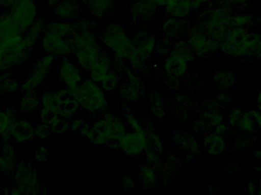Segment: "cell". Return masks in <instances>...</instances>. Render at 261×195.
<instances>
[{
    "label": "cell",
    "instance_id": "obj_28",
    "mask_svg": "<svg viewBox=\"0 0 261 195\" xmlns=\"http://www.w3.org/2000/svg\"><path fill=\"white\" fill-rule=\"evenodd\" d=\"M99 85L107 93H112L117 90L119 87V76L118 72L113 70Z\"/></svg>",
    "mask_w": 261,
    "mask_h": 195
},
{
    "label": "cell",
    "instance_id": "obj_41",
    "mask_svg": "<svg viewBox=\"0 0 261 195\" xmlns=\"http://www.w3.org/2000/svg\"><path fill=\"white\" fill-rule=\"evenodd\" d=\"M78 1L81 2V3H84V1H85V0H78Z\"/></svg>",
    "mask_w": 261,
    "mask_h": 195
},
{
    "label": "cell",
    "instance_id": "obj_31",
    "mask_svg": "<svg viewBox=\"0 0 261 195\" xmlns=\"http://www.w3.org/2000/svg\"><path fill=\"white\" fill-rule=\"evenodd\" d=\"M124 118L126 126L130 127L132 130L137 132L144 131V128L141 121L130 110H124Z\"/></svg>",
    "mask_w": 261,
    "mask_h": 195
},
{
    "label": "cell",
    "instance_id": "obj_42",
    "mask_svg": "<svg viewBox=\"0 0 261 195\" xmlns=\"http://www.w3.org/2000/svg\"><path fill=\"white\" fill-rule=\"evenodd\" d=\"M116 1H119V0H116Z\"/></svg>",
    "mask_w": 261,
    "mask_h": 195
},
{
    "label": "cell",
    "instance_id": "obj_9",
    "mask_svg": "<svg viewBox=\"0 0 261 195\" xmlns=\"http://www.w3.org/2000/svg\"><path fill=\"white\" fill-rule=\"evenodd\" d=\"M59 59L57 65L58 80L65 88L73 89L77 87L84 79L82 69L70 56Z\"/></svg>",
    "mask_w": 261,
    "mask_h": 195
},
{
    "label": "cell",
    "instance_id": "obj_39",
    "mask_svg": "<svg viewBox=\"0 0 261 195\" xmlns=\"http://www.w3.org/2000/svg\"><path fill=\"white\" fill-rule=\"evenodd\" d=\"M154 1L160 8H164L170 0H154Z\"/></svg>",
    "mask_w": 261,
    "mask_h": 195
},
{
    "label": "cell",
    "instance_id": "obj_23",
    "mask_svg": "<svg viewBox=\"0 0 261 195\" xmlns=\"http://www.w3.org/2000/svg\"><path fill=\"white\" fill-rule=\"evenodd\" d=\"M187 43L193 53H196L197 55H203L211 47L210 41H208V39L200 32L196 30H191L190 35H189L188 40H187Z\"/></svg>",
    "mask_w": 261,
    "mask_h": 195
},
{
    "label": "cell",
    "instance_id": "obj_1",
    "mask_svg": "<svg viewBox=\"0 0 261 195\" xmlns=\"http://www.w3.org/2000/svg\"><path fill=\"white\" fill-rule=\"evenodd\" d=\"M126 133L125 121L113 114L105 112L101 118L90 124L82 136L96 146L109 145L118 141Z\"/></svg>",
    "mask_w": 261,
    "mask_h": 195
},
{
    "label": "cell",
    "instance_id": "obj_36",
    "mask_svg": "<svg viewBox=\"0 0 261 195\" xmlns=\"http://www.w3.org/2000/svg\"><path fill=\"white\" fill-rule=\"evenodd\" d=\"M136 182L135 179L130 176H125L122 178V189L125 190V191H130L135 188Z\"/></svg>",
    "mask_w": 261,
    "mask_h": 195
},
{
    "label": "cell",
    "instance_id": "obj_3",
    "mask_svg": "<svg viewBox=\"0 0 261 195\" xmlns=\"http://www.w3.org/2000/svg\"><path fill=\"white\" fill-rule=\"evenodd\" d=\"M99 41L113 59L128 61L135 50L132 38L127 35L125 27L116 22H110L99 33Z\"/></svg>",
    "mask_w": 261,
    "mask_h": 195
},
{
    "label": "cell",
    "instance_id": "obj_37",
    "mask_svg": "<svg viewBox=\"0 0 261 195\" xmlns=\"http://www.w3.org/2000/svg\"><path fill=\"white\" fill-rule=\"evenodd\" d=\"M18 0H0V9L8 11L14 6Z\"/></svg>",
    "mask_w": 261,
    "mask_h": 195
},
{
    "label": "cell",
    "instance_id": "obj_19",
    "mask_svg": "<svg viewBox=\"0 0 261 195\" xmlns=\"http://www.w3.org/2000/svg\"><path fill=\"white\" fill-rule=\"evenodd\" d=\"M41 94L38 91L23 92L18 99L16 107L18 113L32 114L39 110Z\"/></svg>",
    "mask_w": 261,
    "mask_h": 195
},
{
    "label": "cell",
    "instance_id": "obj_25",
    "mask_svg": "<svg viewBox=\"0 0 261 195\" xmlns=\"http://www.w3.org/2000/svg\"><path fill=\"white\" fill-rule=\"evenodd\" d=\"M193 11L190 0H181L173 6L164 8V12L169 17L184 19Z\"/></svg>",
    "mask_w": 261,
    "mask_h": 195
},
{
    "label": "cell",
    "instance_id": "obj_8",
    "mask_svg": "<svg viewBox=\"0 0 261 195\" xmlns=\"http://www.w3.org/2000/svg\"><path fill=\"white\" fill-rule=\"evenodd\" d=\"M76 35L70 38H65L45 30L40 41L41 48L44 53L53 55L57 59L70 56L73 55L76 49L75 47Z\"/></svg>",
    "mask_w": 261,
    "mask_h": 195
},
{
    "label": "cell",
    "instance_id": "obj_10",
    "mask_svg": "<svg viewBox=\"0 0 261 195\" xmlns=\"http://www.w3.org/2000/svg\"><path fill=\"white\" fill-rule=\"evenodd\" d=\"M147 146L148 138L145 129L141 132L126 131L118 141V148L129 156H139L144 154Z\"/></svg>",
    "mask_w": 261,
    "mask_h": 195
},
{
    "label": "cell",
    "instance_id": "obj_16",
    "mask_svg": "<svg viewBox=\"0 0 261 195\" xmlns=\"http://www.w3.org/2000/svg\"><path fill=\"white\" fill-rule=\"evenodd\" d=\"M107 52L105 49L99 50L76 49L73 55L74 56V61L79 67L83 70L89 72L99 64Z\"/></svg>",
    "mask_w": 261,
    "mask_h": 195
},
{
    "label": "cell",
    "instance_id": "obj_11",
    "mask_svg": "<svg viewBox=\"0 0 261 195\" xmlns=\"http://www.w3.org/2000/svg\"><path fill=\"white\" fill-rule=\"evenodd\" d=\"M159 9L154 0H133L130 5V19L135 23L150 21Z\"/></svg>",
    "mask_w": 261,
    "mask_h": 195
},
{
    "label": "cell",
    "instance_id": "obj_32",
    "mask_svg": "<svg viewBox=\"0 0 261 195\" xmlns=\"http://www.w3.org/2000/svg\"><path fill=\"white\" fill-rule=\"evenodd\" d=\"M151 110L156 118H161L165 116V104L162 98L153 96L151 100Z\"/></svg>",
    "mask_w": 261,
    "mask_h": 195
},
{
    "label": "cell",
    "instance_id": "obj_40",
    "mask_svg": "<svg viewBox=\"0 0 261 195\" xmlns=\"http://www.w3.org/2000/svg\"><path fill=\"white\" fill-rule=\"evenodd\" d=\"M47 5L50 7H55V6L58 4V3H61L62 0H47Z\"/></svg>",
    "mask_w": 261,
    "mask_h": 195
},
{
    "label": "cell",
    "instance_id": "obj_15",
    "mask_svg": "<svg viewBox=\"0 0 261 195\" xmlns=\"http://www.w3.org/2000/svg\"><path fill=\"white\" fill-rule=\"evenodd\" d=\"M87 11L96 20H104L115 13L116 0H85Z\"/></svg>",
    "mask_w": 261,
    "mask_h": 195
},
{
    "label": "cell",
    "instance_id": "obj_33",
    "mask_svg": "<svg viewBox=\"0 0 261 195\" xmlns=\"http://www.w3.org/2000/svg\"><path fill=\"white\" fill-rule=\"evenodd\" d=\"M50 156L48 149L45 146H40L35 150L33 156H32V161L35 164H41L45 162L48 159Z\"/></svg>",
    "mask_w": 261,
    "mask_h": 195
},
{
    "label": "cell",
    "instance_id": "obj_27",
    "mask_svg": "<svg viewBox=\"0 0 261 195\" xmlns=\"http://www.w3.org/2000/svg\"><path fill=\"white\" fill-rule=\"evenodd\" d=\"M172 136H173L175 144L179 150L190 152V153L195 150L196 142L193 141V138L188 133L181 131V130H176L174 133H173Z\"/></svg>",
    "mask_w": 261,
    "mask_h": 195
},
{
    "label": "cell",
    "instance_id": "obj_5",
    "mask_svg": "<svg viewBox=\"0 0 261 195\" xmlns=\"http://www.w3.org/2000/svg\"><path fill=\"white\" fill-rule=\"evenodd\" d=\"M164 62V70L170 77L178 78L185 76L188 70L189 63L192 61L193 52L187 41L180 39L172 44L171 50Z\"/></svg>",
    "mask_w": 261,
    "mask_h": 195
},
{
    "label": "cell",
    "instance_id": "obj_7",
    "mask_svg": "<svg viewBox=\"0 0 261 195\" xmlns=\"http://www.w3.org/2000/svg\"><path fill=\"white\" fill-rule=\"evenodd\" d=\"M17 29L25 33L38 18V8L34 0H18L7 11Z\"/></svg>",
    "mask_w": 261,
    "mask_h": 195
},
{
    "label": "cell",
    "instance_id": "obj_21",
    "mask_svg": "<svg viewBox=\"0 0 261 195\" xmlns=\"http://www.w3.org/2000/svg\"><path fill=\"white\" fill-rule=\"evenodd\" d=\"M45 30L65 38L73 37L76 33L73 22L61 21V20L58 19L53 20L50 22H47Z\"/></svg>",
    "mask_w": 261,
    "mask_h": 195
},
{
    "label": "cell",
    "instance_id": "obj_6",
    "mask_svg": "<svg viewBox=\"0 0 261 195\" xmlns=\"http://www.w3.org/2000/svg\"><path fill=\"white\" fill-rule=\"evenodd\" d=\"M57 58L49 53H44L38 58L30 69L27 77L20 86V92L38 91L45 83L53 70Z\"/></svg>",
    "mask_w": 261,
    "mask_h": 195
},
{
    "label": "cell",
    "instance_id": "obj_35",
    "mask_svg": "<svg viewBox=\"0 0 261 195\" xmlns=\"http://www.w3.org/2000/svg\"><path fill=\"white\" fill-rule=\"evenodd\" d=\"M171 44H170V40L166 38L162 41H160L159 42H156L155 50L161 54H166V53L168 54L171 50Z\"/></svg>",
    "mask_w": 261,
    "mask_h": 195
},
{
    "label": "cell",
    "instance_id": "obj_24",
    "mask_svg": "<svg viewBox=\"0 0 261 195\" xmlns=\"http://www.w3.org/2000/svg\"><path fill=\"white\" fill-rule=\"evenodd\" d=\"M19 83L10 71L0 73V97L13 95L20 91Z\"/></svg>",
    "mask_w": 261,
    "mask_h": 195
},
{
    "label": "cell",
    "instance_id": "obj_14",
    "mask_svg": "<svg viewBox=\"0 0 261 195\" xmlns=\"http://www.w3.org/2000/svg\"><path fill=\"white\" fill-rule=\"evenodd\" d=\"M81 2L78 0H62L54 7L56 19L73 22L81 17Z\"/></svg>",
    "mask_w": 261,
    "mask_h": 195
},
{
    "label": "cell",
    "instance_id": "obj_2",
    "mask_svg": "<svg viewBox=\"0 0 261 195\" xmlns=\"http://www.w3.org/2000/svg\"><path fill=\"white\" fill-rule=\"evenodd\" d=\"M69 90L79 108L84 112L93 115L107 112L110 106L107 93L90 78H85L77 87Z\"/></svg>",
    "mask_w": 261,
    "mask_h": 195
},
{
    "label": "cell",
    "instance_id": "obj_4",
    "mask_svg": "<svg viewBox=\"0 0 261 195\" xmlns=\"http://www.w3.org/2000/svg\"><path fill=\"white\" fill-rule=\"evenodd\" d=\"M12 177L19 194L45 193V188L39 180L38 169L32 160H19Z\"/></svg>",
    "mask_w": 261,
    "mask_h": 195
},
{
    "label": "cell",
    "instance_id": "obj_38",
    "mask_svg": "<svg viewBox=\"0 0 261 195\" xmlns=\"http://www.w3.org/2000/svg\"><path fill=\"white\" fill-rule=\"evenodd\" d=\"M208 1H210V0H190L193 10L198 9V8L200 7L202 5H203L204 3H207Z\"/></svg>",
    "mask_w": 261,
    "mask_h": 195
},
{
    "label": "cell",
    "instance_id": "obj_18",
    "mask_svg": "<svg viewBox=\"0 0 261 195\" xmlns=\"http://www.w3.org/2000/svg\"><path fill=\"white\" fill-rule=\"evenodd\" d=\"M132 40L135 48L144 52L149 58L155 51L156 39L145 29H141L136 31Z\"/></svg>",
    "mask_w": 261,
    "mask_h": 195
},
{
    "label": "cell",
    "instance_id": "obj_26",
    "mask_svg": "<svg viewBox=\"0 0 261 195\" xmlns=\"http://www.w3.org/2000/svg\"><path fill=\"white\" fill-rule=\"evenodd\" d=\"M138 176H139L140 183L144 189H150L158 183V175H156V170H153L147 164L140 168Z\"/></svg>",
    "mask_w": 261,
    "mask_h": 195
},
{
    "label": "cell",
    "instance_id": "obj_22",
    "mask_svg": "<svg viewBox=\"0 0 261 195\" xmlns=\"http://www.w3.org/2000/svg\"><path fill=\"white\" fill-rule=\"evenodd\" d=\"M184 24V20L168 16V18L163 23L161 32L167 39H175L182 36Z\"/></svg>",
    "mask_w": 261,
    "mask_h": 195
},
{
    "label": "cell",
    "instance_id": "obj_17",
    "mask_svg": "<svg viewBox=\"0 0 261 195\" xmlns=\"http://www.w3.org/2000/svg\"><path fill=\"white\" fill-rule=\"evenodd\" d=\"M18 110L16 106L0 105V141H11L10 131L18 119Z\"/></svg>",
    "mask_w": 261,
    "mask_h": 195
},
{
    "label": "cell",
    "instance_id": "obj_12",
    "mask_svg": "<svg viewBox=\"0 0 261 195\" xmlns=\"http://www.w3.org/2000/svg\"><path fill=\"white\" fill-rule=\"evenodd\" d=\"M35 124L26 118H18L10 131V141L15 145H22L35 139Z\"/></svg>",
    "mask_w": 261,
    "mask_h": 195
},
{
    "label": "cell",
    "instance_id": "obj_13",
    "mask_svg": "<svg viewBox=\"0 0 261 195\" xmlns=\"http://www.w3.org/2000/svg\"><path fill=\"white\" fill-rule=\"evenodd\" d=\"M15 144L11 141H2L0 144V173L12 176L19 160Z\"/></svg>",
    "mask_w": 261,
    "mask_h": 195
},
{
    "label": "cell",
    "instance_id": "obj_34",
    "mask_svg": "<svg viewBox=\"0 0 261 195\" xmlns=\"http://www.w3.org/2000/svg\"><path fill=\"white\" fill-rule=\"evenodd\" d=\"M88 126L89 123L87 121L83 119H79V118H73L70 121V130L75 132V133H77L78 134H81V132Z\"/></svg>",
    "mask_w": 261,
    "mask_h": 195
},
{
    "label": "cell",
    "instance_id": "obj_29",
    "mask_svg": "<svg viewBox=\"0 0 261 195\" xmlns=\"http://www.w3.org/2000/svg\"><path fill=\"white\" fill-rule=\"evenodd\" d=\"M73 25L76 32H81L85 31H93L95 32L98 27V24L96 20L89 19V18H78L76 21H73Z\"/></svg>",
    "mask_w": 261,
    "mask_h": 195
},
{
    "label": "cell",
    "instance_id": "obj_20",
    "mask_svg": "<svg viewBox=\"0 0 261 195\" xmlns=\"http://www.w3.org/2000/svg\"><path fill=\"white\" fill-rule=\"evenodd\" d=\"M46 24L47 22L44 18L38 17L30 29L24 34L23 43L26 48L33 50L34 47L41 41V37L45 31Z\"/></svg>",
    "mask_w": 261,
    "mask_h": 195
},
{
    "label": "cell",
    "instance_id": "obj_30",
    "mask_svg": "<svg viewBox=\"0 0 261 195\" xmlns=\"http://www.w3.org/2000/svg\"><path fill=\"white\" fill-rule=\"evenodd\" d=\"M35 139L38 140L40 142H44L48 140L53 133L47 124L39 121L35 124Z\"/></svg>",
    "mask_w": 261,
    "mask_h": 195
}]
</instances>
